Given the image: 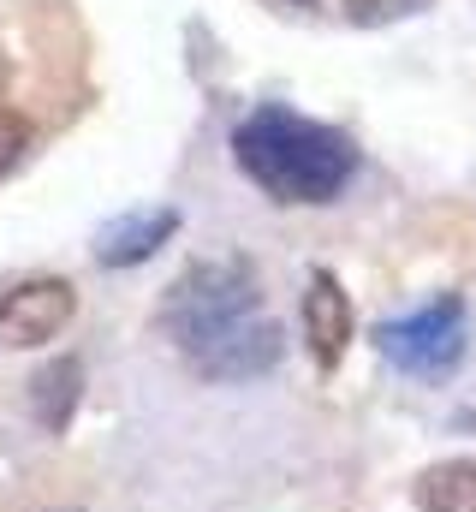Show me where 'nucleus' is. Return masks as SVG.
<instances>
[{
	"label": "nucleus",
	"mask_w": 476,
	"mask_h": 512,
	"mask_svg": "<svg viewBox=\"0 0 476 512\" xmlns=\"http://www.w3.org/2000/svg\"><path fill=\"white\" fill-rule=\"evenodd\" d=\"M161 334L173 352L203 376V382H256L280 364L286 334L262 304L256 268L221 256V262H191L161 304Z\"/></svg>",
	"instance_id": "nucleus-1"
},
{
	"label": "nucleus",
	"mask_w": 476,
	"mask_h": 512,
	"mask_svg": "<svg viewBox=\"0 0 476 512\" xmlns=\"http://www.w3.org/2000/svg\"><path fill=\"white\" fill-rule=\"evenodd\" d=\"M233 161L262 197L292 203V209H322L352 185L357 143L310 114L262 102L233 126Z\"/></svg>",
	"instance_id": "nucleus-2"
},
{
	"label": "nucleus",
	"mask_w": 476,
	"mask_h": 512,
	"mask_svg": "<svg viewBox=\"0 0 476 512\" xmlns=\"http://www.w3.org/2000/svg\"><path fill=\"white\" fill-rule=\"evenodd\" d=\"M465 340H471V328H465V298H453V292L435 298V304H423V310H411V316L381 322V334H375L381 358H387L399 376H417V382L453 376L459 358H465Z\"/></svg>",
	"instance_id": "nucleus-3"
},
{
	"label": "nucleus",
	"mask_w": 476,
	"mask_h": 512,
	"mask_svg": "<svg viewBox=\"0 0 476 512\" xmlns=\"http://www.w3.org/2000/svg\"><path fill=\"white\" fill-rule=\"evenodd\" d=\"M72 310H78L72 280H60V274H30V280H18V286L0 292V346H12V352L48 346V340L66 334Z\"/></svg>",
	"instance_id": "nucleus-4"
},
{
	"label": "nucleus",
	"mask_w": 476,
	"mask_h": 512,
	"mask_svg": "<svg viewBox=\"0 0 476 512\" xmlns=\"http://www.w3.org/2000/svg\"><path fill=\"white\" fill-rule=\"evenodd\" d=\"M304 340H310L316 370H334L346 358V346H352V298H346V286L328 268L310 274V292H304Z\"/></svg>",
	"instance_id": "nucleus-5"
},
{
	"label": "nucleus",
	"mask_w": 476,
	"mask_h": 512,
	"mask_svg": "<svg viewBox=\"0 0 476 512\" xmlns=\"http://www.w3.org/2000/svg\"><path fill=\"white\" fill-rule=\"evenodd\" d=\"M179 233V215L173 209H143V215H119L114 227L102 233V245L96 256L108 262V268H131V262H143V256H155L167 239Z\"/></svg>",
	"instance_id": "nucleus-6"
},
{
	"label": "nucleus",
	"mask_w": 476,
	"mask_h": 512,
	"mask_svg": "<svg viewBox=\"0 0 476 512\" xmlns=\"http://www.w3.org/2000/svg\"><path fill=\"white\" fill-rule=\"evenodd\" d=\"M417 512H476V459H441L417 477Z\"/></svg>",
	"instance_id": "nucleus-7"
},
{
	"label": "nucleus",
	"mask_w": 476,
	"mask_h": 512,
	"mask_svg": "<svg viewBox=\"0 0 476 512\" xmlns=\"http://www.w3.org/2000/svg\"><path fill=\"white\" fill-rule=\"evenodd\" d=\"M78 382H84V370H78V358H54L42 376H36V417L48 423V429H66V417H72V405H78Z\"/></svg>",
	"instance_id": "nucleus-8"
},
{
	"label": "nucleus",
	"mask_w": 476,
	"mask_h": 512,
	"mask_svg": "<svg viewBox=\"0 0 476 512\" xmlns=\"http://www.w3.org/2000/svg\"><path fill=\"white\" fill-rule=\"evenodd\" d=\"M340 6H346L352 24H393V18H411L429 0H340Z\"/></svg>",
	"instance_id": "nucleus-9"
},
{
	"label": "nucleus",
	"mask_w": 476,
	"mask_h": 512,
	"mask_svg": "<svg viewBox=\"0 0 476 512\" xmlns=\"http://www.w3.org/2000/svg\"><path fill=\"white\" fill-rule=\"evenodd\" d=\"M24 143H30V126H24V120H18V114L0 102V173H6V167L24 155Z\"/></svg>",
	"instance_id": "nucleus-10"
},
{
	"label": "nucleus",
	"mask_w": 476,
	"mask_h": 512,
	"mask_svg": "<svg viewBox=\"0 0 476 512\" xmlns=\"http://www.w3.org/2000/svg\"><path fill=\"white\" fill-rule=\"evenodd\" d=\"M48 512H78V507H48Z\"/></svg>",
	"instance_id": "nucleus-11"
},
{
	"label": "nucleus",
	"mask_w": 476,
	"mask_h": 512,
	"mask_svg": "<svg viewBox=\"0 0 476 512\" xmlns=\"http://www.w3.org/2000/svg\"><path fill=\"white\" fill-rule=\"evenodd\" d=\"M298 6H304V0H298Z\"/></svg>",
	"instance_id": "nucleus-12"
}]
</instances>
